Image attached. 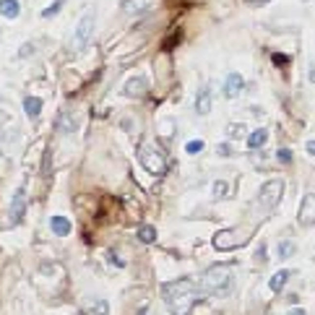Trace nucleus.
Wrapping results in <instances>:
<instances>
[{
    "mask_svg": "<svg viewBox=\"0 0 315 315\" xmlns=\"http://www.w3.org/2000/svg\"><path fill=\"white\" fill-rule=\"evenodd\" d=\"M201 297H204V292L196 289V284L187 281V279L172 281L164 287V299H167L172 315H187L193 305L201 302Z\"/></svg>",
    "mask_w": 315,
    "mask_h": 315,
    "instance_id": "nucleus-1",
    "label": "nucleus"
},
{
    "mask_svg": "<svg viewBox=\"0 0 315 315\" xmlns=\"http://www.w3.org/2000/svg\"><path fill=\"white\" fill-rule=\"evenodd\" d=\"M138 240L144 245H151L156 240V227H151V224H144V227H138Z\"/></svg>",
    "mask_w": 315,
    "mask_h": 315,
    "instance_id": "nucleus-20",
    "label": "nucleus"
},
{
    "mask_svg": "<svg viewBox=\"0 0 315 315\" xmlns=\"http://www.w3.org/2000/svg\"><path fill=\"white\" fill-rule=\"evenodd\" d=\"M276 159L281 164H292V151L289 148H279V151H276Z\"/></svg>",
    "mask_w": 315,
    "mask_h": 315,
    "instance_id": "nucleus-25",
    "label": "nucleus"
},
{
    "mask_svg": "<svg viewBox=\"0 0 315 315\" xmlns=\"http://www.w3.org/2000/svg\"><path fill=\"white\" fill-rule=\"evenodd\" d=\"M201 292L211 297H229L235 292V274H232V266H211L208 271L201 276Z\"/></svg>",
    "mask_w": 315,
    "mask_h": 315,
    "instance_id": "nucleus-2",
    "label": "nucleus"
},
{
    "mask_svg": "<svg viewBox=\"0 0 315 315\" xmlns=\"http://www.w3.org/2000/svg\"><path fill=\"white\" fill-rule=\"evenodd\" d=\"M138 159L141 164H144V169H148L151 175H162L164 169H167V156H164L159 148H154V146H141V151H138Z\"/></svg>",
    "mask_w": 315,
    "mask_h": 315,
    "instance_id": "nucleus-6",
    "label": "nucleus"
},
{
    "mask_svg": "<svg viewBox=\"0 0 315 315\" xmlns=\"http://www.w3.org/2000/svg\"><path fill=\"white\" fill-rule=\"evenodd\" d=\"M76 128H78V117L73 115V112H68V110L60 112V117H57V130H60V133H76Z\"/></svg>",
    "mask_w": 315,
    "mask_h": 315,
    "instance_id": "nucleus-11",
    "label": "nucleus"
},
{
    "mask_svg": "<svg viewBox=\"0 0 315 315\" xmlns=\"http://www.w3.org/2000/svg\"><path fill=\"white\" fill-rule=\"evenodd\" d=\"M24 112H26V117H39L42 115V99L39 96H26L24 99Z\"/></svg>",
    "mask_w": 315,
    "mask_h": 315,
    "instance_id": "nucleus-17",
    "label": "nucleus"
},
{
    "mask_svg": "<svg viewBox=\"0 0 315 315\" xmlns=\"http://www.w3.org/2000/svg\"><path fill=\"white\" fill-rule=\"evenodd\" d=\"M196 112L198 115H208L211 112V86H204L196 96Z\"/></svg>",
    "mask_w": 315,
    "mask_h": 315,
    "instance_id": "nucleus-13",
    "label": "nucleus"
},
{
    "mask_svg": "<svg viewBox=\"0 0 315 315\" xmlns=\"http://www.w3.org/2000/svg\"><path fill=\"white\" fill-rule=\"evenodd\" d=\"M247 3H250V5H256V8H258V5H266V3H271V0H247Z\"/></svg>",
    "mask_w": 315,
    "mask_h": 315,
    "instance_id": "nucleus-31",
    "label": "nucleus"
},
{
    "mask_svg": "<svg viewBox=\"0 0 315 315\" xmlns=\"http://www.w3.org/2000/svg\"><path fill=\"white\" fill-rule=\"evenodd\" d=\"M253 237V229L250 232H240V229H222L214 235V247L216 250H235V247H242L247 245V240Z\"/></svg>",
    "mask_w": 315,
    "mask_h": 315,
    "instance_id": "nucleus-5",
    "label": "nucleus"
},
{
    "mask_svg": "<svg viewBox=\"0 0 315 315\" xmlns=\"http://www.w3.org/2000/svg\"><path fill=\"white\" fill-rule=\"evenodd\" d=\"M151 5H154V0H125L123 11L128 13V16H138V13H146Z\"/></svg>",
    "mask_w": 315,
    "mask_h": 315,
    "instance_id": "nucleus-12",
    "label": "nucleus"
},
{
    "mask_svg": "<svg viewBox=\"0 0 315 315\" xmlns=\"http://www.w3.org/2000/svg\"><path fill=\"white\" fill-rule=\"evenodd\" d=\"M63 3H65V0H55L52 5H47V8L42 11V19H52L55 13H60V11H63Z\"/></svg>",
    "mask_w": 315,
    "mask_h": 315,
    "instance_id": "nucleus-24",
    "label": "nucleus"
},
{
    "mask_svg": "<svg viewBox=\"0 0 315 315\" xmlns=\"http://www.w3.org/2000/svg\"><path fill=\"white\" fill-rule=\"evenodd\" d=\"M229 193V183L227 180H216L214 183V187H211V196H214V201H219V198H224Z\"/></svg>",
    "mask_w": 315,
    "mask_h": 315,
    "instance_id": "nucleus-22",
    "label": "nucleus"
},
{
    "mask_svg": "<svg viewBox=\"0 0 315 315\" xmlns=\"http://www.w3.org/2000/svg\"><path fill=\"white\" fill-rule=\"evenodd\" d=\"M94 26H96V13L94 11H86L84 16H81V21L76 24V32H73V39H71V50L73 52L86 50V44L92 42Z\"/></svg>",
    "mask_w": 315,
    "mask_h": 315,
    "instance_id": "nucleus-4",
    "label": "nucleus"
},
{
    "mask_svg": "<svg viewBox=\"0 0 315 315\" xmlns=\"http://www.w3.org/2000/svg\"><path fill=\"white\" fill-rule=\"evenodd\" d=\"M313 204H315V193H307L305 201H302V208H299V224H302V227H313L315 224Z\"/></svg>",
    "mask_w": 315,
    "mask_h": 315,
    "instance_id": "nucleus-10",
    "label": "nucleus"
},
{
    "mask_svg": "<svg viewBox=\"0 0 315 315\" xmlns=\"http://www.w3.org/2000/svg\"><path fill=\"white\" fill-rule=\"evenodd\" d=\"M274 63H276V65H287L289 57H287V55H274Z\"/></svg>",
    "mask_w": 315,
    "mask_h": 315,
    "instance_id": "nucleus-29",
    "label": "nucleus"
},
{
    "mask_svg": "<svg viewBox=\"0 0 315 315\" xmlns=\"http://www.w3.org/2000/svg\"><path fill=\"white\" fill-rule=\"evenodd\" d=\"M307 154H310V156L315 154V141H313V138H310V141H307Z\"/></svg>",
    "mask_w": 315,
    "mask_h": 315,
    "instance_id": "nucleus-32",
    "label": "nucleus"
},
{
    "mask_svg": "<svg viewBox=\"0 0 315 315\" xmlns=\"http://www.w3.org/2000/svg\"><path fill=\"white\" fill-rule=\"evenodd\" d=\"M297 253V242H292V240H281L279 242V250H276V256H279L281 260H287V258H292Z\"/></svg>",
    "mask_w": 315,
    "mask_h": 315,
    "instance_id": "nucleus-19",
    "label": "nucleus"
},
{
    "mask_svg": "<svg viewBox=\"0 0 315 315\" xmlns=\"http://www.w3.org/2000/svg\"><path fill=\"white\" fill-rule=\"evenodd\" d=\"M89 315H110V302L107 299H94V302H89Z\"/></svg>",
    "mask_w": 315,
    "mask_h": 315,
    "instance_id": "nucleus-21",
    "label": "nucleus"
},
{
    "mask_svg": "<svg viewBox=\"0 0 315 315\" xmlns=\"http://www.w3.org/2000/svg\"><path fill=\"white\" fill-rule=\"evenodd\" d=\"M287 281H289V271H287V268H281V271H276V274L271 276V281H268V289L279 295V292L284 289V284H287Z\"/></svg>",
    "mask_w": 315,
    "mask_h": 315,
    "instance_id": "nucleus-18",
    "label": "nucleus"
},
{
    "mask_svg": "<svg viewBox=\"0 0 315 315\" xmlns=\"http://www.w3.org/2000/svg\"><path fill=\"white\" fill-rule=\"evenodd\" d=\"M281 196H284V180H268V183L260 185L256 206H258L263 214H271L274 208L279 206Z\"/></svg>",
    "mask_w": 315,
    "mask_h": 315,
    "instance_id": "nucleus-3",
    "label": "nucleus"
},
{
    "mask_svg": "<svg viewBox=\"0 0 315 315\" xmlns=\"http://www.w3.org/2000/svg\"><path fill=\"white\" fill-rule=\"evenodd\" d=\"M123 92H125V96H133V99H136V96H144L148 92V81L144 76H133V78L125 81Z\"/></svg>",
    "mask_w": 315,
    "mask_h": 315,
    "instance_id": "nucleus-9",
    "label": "nucleus"
},
{
    "mask_svg": "<svg viewBox=\"0 0 315 315\" xmlns=\"http://www.w3.org/2000/svg\"><path fill=\"white\" fill-rule=\"evenodd\" d=\"M21 5L19 0H0V16L3 19H19Z\"/></svg>",
    "mask_w": 315,
    "mask_h": 315,
    "instance_id": "nucleus-16",
    "label": "nucleus"
},
{
    "mask_svg": "<svg viewBox=\"0 0 315 315\" xmlns=\"http://www.w3.org/2000/svg\"><path fill=\"white\" fill-rule=\"evenodd\" d=\"M107 258H110V263L115 266V268H123V266H125V263H123V258H117V256H115V253H112V250L107 253Z\"/></svg>",
    "mask_w": 315,
    "mask_h": 315,
    "instance_id": "nucleus-27",
    "label": "nucleus"
},
{
    "mask_svg": "<svg viewBox=\"0 0 315 315\" xmlns=\"http://www.w3.org/2000/svg\"><path fill=\"white\" fill-rule=\"evenodd\" d=\"M76 315H86V313H76Z\"/></svg>",
    "mask_w": 315,
    "mask_h": 315,
    "instance_id": "nucleus-34",
    "label": "nucleus"
},
{
    "mask_svg": "<svg viewBox=\"0 0 315 315\" xmlns=\"http://www.w3.org/2000/svg\"><path fill=\"white\" fill-rule=\"evenodd\" d=\"M50 229L55 232L57 237H68L71 235V222L65 216H52L50 219Z\"/></svg>",
    "mask_w": 315,
    "mask_h": 315,
    "instance_id": "nucleus-15",
    "label": "nucleus"
},
{
    "mask_svg": "<svg viewBox=\"0 0 315 315\" xmlns=\"http://www.w3.org/2000/svg\"><path fill=\"white\" fill-rule=\"evenodd\" d=\"M242 86H245V78L240 76V73H229L227 81H224V89L222 94L227 96V99H237L240 94H242Z\"/></svg>",
    "mask_w": 315,
    "mask_h": 315,
    "instance_id": "nucleus-8",
    "label": "nucleus"
},
{
    "mask_svg": "<svg viewBox=\"0 0 315 315\" xmlns=\"http://www.w3.org/2000/svg\"><path fill=\"white\" fill-rule=\"evenodd\" d=\"M266 141H268V130L266 128H258V130H253L250 136H247V148L258 151V148L266 146Z\"/></svg>",
    "mask_w": 315,
    "mask_h": 315,
    "instance_id": "nucleus-14",
    "label": "nucleus"
},
{
    "mask_svg": "<svg viewBox=\"0 0 315 315\" xmlns=\"http://www.w3.org/2000/svg\"><path fill=\"white\" fill-rule=\"evenodd\" d=\"M287 315H307V310H305V307H292Z\"/></svg>",
    "mask_w": 315,
    "mask_h": 315,
    "instance_id": "nucleus-30",
    "label": "nucleus"
},
{
    "mask_svg": "<svg viewBox=\"0 0 315 315\" xmlns=\"http://www.w3.org/2000/svg\"><path fill=\"white\" fill-rule=\"evenodd\" d=\"M216 154H219V156H229L232 148H229L227 144H219V146H216Z\"/></svg>",
    "mask_w": 315,
    "mask_h": 315,
    "instance_id": "nucleus-28",
    "label": "nucleus"
},
{
    "mask_svg": "<svg viewBox=\"0 0 315 315\" xmlns=\"http://www.w3.org/2000/svg\"><path fill=\"white\" fill-rule=\"evenodd\" d=\"M26 214V187H19L16 193H13V201H11V211H8V219L11 224H21Z\"/></svg>",
    "mask_w": 315,
    "mask_h": 315,
    "instance_id": "nucleus-7",
    "label": "nucleus"
},
{
    "mask_svg": "<svg viewBox=\"0 0 315 315\" xmlns=\"http://www.w3.org/2000/svg\"><path fill=\"white\" fill-rule=\"evenodd\" d=\"M242 133H245V125H240V123H232V125H229V136H232V138L242 136Z\"/></svg>",
    "mask_w": 315,
    "mask_h": 315,
    "instance_id": "nucleus-26",
    "label": "nucleus"
},
{
    "mask_svg": "<svg viewBox=\"0 0 315 315\" xmlns=\"http://www.w3.org/2000/svg\"><path fill=\"white\" fill-rule=\"evenodd\" d=\"M204 148H206V144L201 138H193V141H187V144H185V151L187 154H201Z\"/></svg>",
    "mask_w": 315,
    "mask_h": 315,
    "instance_id": "nucleus-23",
    "label": "nucleus"
},
{
    "mask_svg": "<svg viewBox=\"0 0 315 315\" xmlns=\"http://www.w3.org/2000/svg\"><path fill=\"white\" fill-rule=\"evenodd\" d=\"M47 172H50V151L44 154V175H47Z\"/></svg>",
    "mask_w": 315,
    "mask_h": 315,
    "instance_id": "nucleus-33",
    "label": "nucleus"
}]
</instances>
